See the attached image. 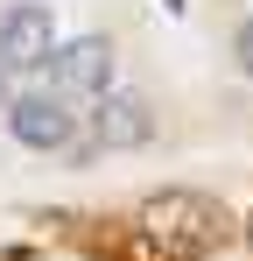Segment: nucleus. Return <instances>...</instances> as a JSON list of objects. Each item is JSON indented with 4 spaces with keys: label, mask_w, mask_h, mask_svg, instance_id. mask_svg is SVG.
Wrapping results in <instances>:
<instances>
[{
    "label": "nucleus",
    "mask_w": 253,
    "mask_h": 261,
    "mask_svg": "<svg viewBox=\"0 0 253 261\" xmlns=\"http://www.w3.org/2000/svg\"><path fill=\"white\" fill-rule=\"evenodd\" d=\"M42 78H49V92H56L64 106H78V99H99V92L113 85V43H106V36H78V43L49 49Z\"/></svg>",
    "instance_id": "obj_1"
},
{
    "label": "nucleus",
    "mask_w": 253,
    "mask_h": 261,
    "mask_svg": "<svg viewBox=\"0 0 253 261\" xmlns=\"http://www.w3.org/2000/svg\"><path fill=\"white\" fill-rule=\"evenodd\" d=\"M141 233L148 240H176V247H197V240L218 233V212L204 198H190V191H162V198L141 205Z\"/></svg>",
    "instance_id": "obj_2"
},
{
    "label": "nucleus",
    "mask_w": 253,
    "mask_h": 261,
    "mask_svg": "<svg viewBox=\"0 0 253 261\" xmlns=\"http://www.w3.org/2000/svg\"><path fill=\"white\" fill-rule=\"evenodd\" d=\"M49 7L42 0H21V7H7L0 14V64L7 71H42L49 64Z\"/></svg>",
    "instance_id": "obj_3"
},
{
    "label": "nucleus",
    "mask_w": 253,
    "mask_h": 261,
    "mask_svg": "<svg viewBox=\"0 0 253 261\" xmlns=\"http://www.w3.org/2000/svg\"><path fill=\"white\" fill-rule=\"evenodd\" d=\"M7 134L21 148H71V106L56 92H21L7 106Z\"/></svg>",
    "instance_id": "obj_4"
},
{
    "label": "nucleus",
    "mask_w": 253,
    "mask_h": 261,
    "mask_svg": "<svg viewBox=\"0 0 253 261\" xmlns=\"http://www.w3.org/2000/svg\"><path fill=\"white\" fill-rule=\"evenodd\" d=\"M155 134V113H148V99H106L99 106V134H91V148H141Z\"/></svg>",
    "instance_id": "obj_5"
},
{
    "label": "nucleus",
    "mask_w": 253,
    "mask_h": 261,
    "mask_svg": "<svg viewBox=\"0 0 253 261\" xmlns=\"http://www.w3.org/2000/svg\"><path fill=\"white\" fill-rule=\"evenodd\" d=\"M232 49H239V71L253 78V21H239V36H232Z\"/></svg>",
    "instance_id": "obj_6"
},
{
    "label": "nucleus",
    "mask_w": 253,
    "mask_h": 261,
    "mask_svg": "<svg viewBox=\"0 0 253 261\" xmlns=\"http://www.w3.org/2000/svg\"><path fill=\"white\" fill-rule=\"evenodd\" d=\"M169 14H183V0H169Z\"/></svg>",
    "instance_id": "obj_7"
},
{
    "label": "nucleus",
    "mask_w": 253,
    "mask_h": 261,
    "mask_svg": "<svg viewBox=\"0 0 253 261\" xmlns=\"http://www.w3.org/2000/svg\"><path fill=\"white\" fill-rule=\"evenodd\" d=\"M0 92H7V64H0Z\"/></svg>",
    "instance_id": "obj_8"
},
{
    "label": "nucleus",
    "mask_w": 253,
    "mask_h": 261,
    "mask_svg": "<svg viewBox=\"0 0 253 261\" xmlns=\"http://www.w3.org/2000/svg\"><path fill=\"white\" fill-rule=\"evenodd\" d=\"M246 240H253V226H246Z\"/></svg>",
    "instance_id": "obj_9"
}]
</instances>
